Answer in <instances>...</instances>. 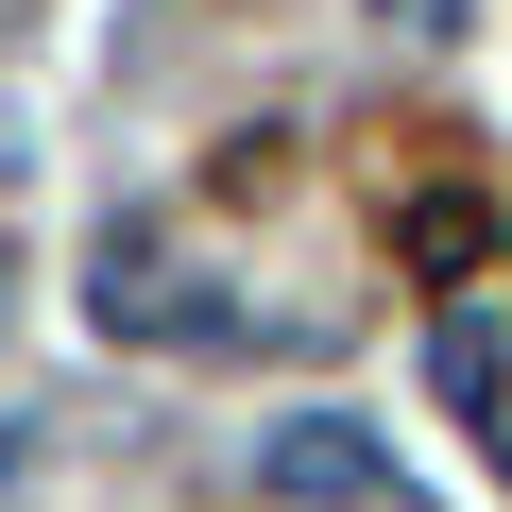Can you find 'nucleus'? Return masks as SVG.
Wrapping results in <instances>:
<instances>
[{"instance_id":"obj_1","label":"nucleus","mask_w":512,"mask_h":512,"mask_svg":"<svg viewBox=\"0 0 512 512\" xmlns=\"http://www.w3.org/2000/svg\"><path fill=\"white\" fill-rule=\"evenodd\" d=\"M274 478H291V495H376V461H359V444H274Z\"/></svg>"},{"instance_id":"obj_2","label":"nucleus","mask_w":512,"mask_h":512,"mask_svg":"<svg viewBox=\"0 0 512 512\" xmlns=\"http://www.w3.org/2000/svg\"><path fill=\"white\" fill-rule=\"evenodd\" d=\"M410 35H444V0H410Z\"/></svg>"}]
</instances>
